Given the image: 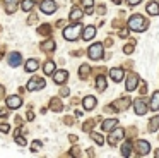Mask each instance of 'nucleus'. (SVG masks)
<instances>
[{
    "mask_svg": "<svg viewBox=\"0 0 159 158\" xmlns=\"http://www.w3.org/2000/svg\"><path fill=\"white\" fill-rule=\"evenodd\" d=\"M145 26H147V22L144 21V17L139 16V14H135V16H132L130 19H128V29L132 31H144Z\"/></svg>",
    "mask_w": 159,
    "mask_h": 158,
    "instance_id": "1",
    "label": "nucleus"
},
{
    "mask_svg": "<svg viewBox=\"0 0 159 158\" xmlns=\"http://www.w3.org/2000/svg\"><path fill=\"white\" fill-rule=\"evenodd\" d=\"M80 31H82V26L80 24H72V26H67L63 29V38L69 41H75L77 38L80 36Z\"/></svg>",
    "mask_w": 159,
    "mask_h": 158,
    "instance_id": "2",
    "label": "nucleus"
},
{
    "mask_svg": "<svg viewBox=\"0 0 159 158\" xmlns=\"http://www.w3.org/2000/svg\"><path fill=\"white\" fill-rule=\"evenodd\" d=\"M89 57L93 58V60H99L101 57H103V45L101 43H94V45H91L89 47Z\"/></svg>",
    "mask_w": 159,
    "mask_h": 158,
    "instance_id": "3",
    "label": "nucleus"
},
{
    "mask_svg": "<svg viewBox=\"0 0 159 158\" xmlns=\"http://www.w3.org/2000/svg\"><path fill=\"white\" fill-rule=\"evenodd\" d=\"M39 9H41V12L43 14H53L57 10V3H55V0H43L41 3H39Z\"/></svg>",
    "mask_w": 159,
    "mask_h": 158,
    "instance_id": "4",
    "label": "nucleus"
},
{
    "mask_svg": "<svg viewBox=\"0 0 159 158\" xmlns=\"http://www.w3.org/2000/svg\"><path fill=\"white\" fill-rule=\"evenodd\" d=\"M41 88H45V79L41 77H33L28 82V91H36V89H41Z\"/></svg>",
    "mask_w": 159,
    "mask_h": 158,
    "instance_id": "5",
    "label": "nucleus"
},
{
    "mask_svg": "<svg viewBox=\"0 0 159 158\" xmlns=\"http://www.w3.org/2000/svg\"><path fill=\"white\" fill-rule=\"evenodd\" d=\"M5 103H7V106H9L11 110H16V108H19V106L22 105V100H21V96L12 95V96H7Z\"/></svg>",
    "mask_w": 159,
    "mask_h": 158,
    "instance_id": "6",
    "label": "nucleus"
},
{
    "mask_svg": "<svg viewBox=\"0 0 159 158\" xmlns=\"http://www.w3.org/2000/svg\"><path fill=\"white\" fill-rule=\"evenodd\" d=\"M123 136H125V131L121 129V127L115 129L113 132H111V136H110V144H111V146H115L120 139H123Z\"/></svg>",
    "mask_w": 159,
    "mask_h": 158,
    "instance_id": "7",
    "label": "nucleus"
},
{
    "mask_svg": "<svg viewBox=\"0 0 159 158\" xmlns=\"http://www.w3.org/2000/svg\"><path fill=\"white\" fill-rule=\"evenodd\" d=\"M67 77H69V72H67V71H57V72H53V81H55L57 84H63V82L67 81Z\"/></svg>",
    "mask_w": 159,
    "mask_h": 158,
    "instance_id": "8",
    "label": "nucleus"
},
{
    "mask_svg": "<svg viewBox=\"0 0 159 158\" xmlns=\"http://www.w3.org/2000/svg\"><path fill=\"white\" fill-rule=\"evenodd\" d=\"M137 84H139V76L137 74H130L128 76V79H127V91H134L135 88H137Z\"/></svg>",
    "mask_w": 159,
    "mask_h": 158,
    "instance_id": "9",
    "label": "nucleus"
},
{
    "mask_svg": "<svg viewBox=\"0 0 159 158\" xmlns=\"http://www.w3.org/2000/svg\"><path fill=\"white\" fill-rule=\"evenodd\" d=\"M134 108H135V113H137V115H144V113H147V105L144 103V100H135Z\"/></svg>",
    "mask_w": 159,
    "mask_h": 158,
    "instance_id": "10",
    "label": "nucleus"
},
{
    "mask_svg": "<svg viewBox=\"0 0 159 158\" xmlns=\"http://www.w3.org/2000/svg\"><path fill=\"white\" fill-rule=\"evenodd\" d=\"M94 36H96V27H94V26H87V27H84V31H82V40H84V41L93 40Z\"/></svg>",
    "mask_w": 159,
    "mask_h": 158,
    "instance_id": "11",
    "label": "nucleus"
},
{
    "mask_svg": "<svg viewBox=\"0 0 159 158\" xmlns=\"http://www.w3.org/2000/svg\"><path fill=\"white\" fill-rule=\"evenodd\" d=\"M137 148H139V153L140 155H147L149 151H151V144H149L147 141H144V139L137 141Z\"/></svg>",
    "mask_w": 159,
    "mask_h": 158,
    "instance_id": "12",
    "label": "nucleus"
},
{
    "mask_svg": "<svg viewBox=\"0 0 159 158\" xmlns=\"http://www.w3.org/2000/svg\"><path fill=\"white\" fill-rule=\"evenodd\" d=\"M24 67H26V72H34V71H38L39 64H38L36 58H29V60L24 64Z\"/></svg>",
    "mask_w": 159,
    "mask_h": 158,
    "instance_id": "13",
    "label": "nucleus"
},
{
    "mask_svg": "<svg viewBox=\"0 0 159 158\" xmlns=\"http://www.w3.org/2000/svg\"><path fill=\"white\" fill-rule=\"evenodd\" d=\"M116 124H118L116 119H108V120H104V122L101 124V129L103 131H113L115 127H116Z\"/></svg>",
    "mask_w": 159,
    "mask_h": 158,
    "instance_id": "14",
    "label": "nucleus"
},
{
    "mask_svg": "<svg viewBox=\"0 0 159 158\" xmlns=\"http://www.w3.org/2000/svg\"><path fill=\"white\" fill-rule=\"evenodd\" d=\"M110 76L115 82H120L123 79V69H111L110 71Z\"/></svg>",
    "mask_w": 159,
    "mask_h": 158,
    "instance_id": "15",
    "label": "nucleus"
},
{
    "mask_svg": "<svg viewBox=\"0 0 159 158\" xmlns=\"http://www.w3.org/2000/svg\"><path fill=\"white\" fill-rule=\"evenodd\" d=\"M82 105L86 110H93L94 106H96V98H94V96H86V98L82 100Z\"/></svg>",
    "mask_w": 159,
    "mask_h": 158,
    "instance_id": "16",
    "label": "nucleus"
},
{
    "mask_svg": "<svg viewBox=\"0 0 159 158\" xmlns=\"http://www.w3.org/2000/svg\"><path fill=\"white\" fill-rule=\"evenodd\" d=\"M82 10L79 9V7H74L72 9V12H70V21H74V22H77V21H80L82 19Z\"/></svg>",
    "mask_w": 159,
    "mask_h": 158,
    "instance_id": "17",
    "label": "nucleus"
},
{
    "mask_svg": "<svg viewBox=\"0 0 159 158\" xmlns=\"http://www.w3.org/2000/svg\"><path fill=\"white\" fill-rule=\"evenodd\" d=\"M147 14H151V16H157V14H159L157 2H149L147 3Z\"/></svg>",
    "mask_w": 159,
    "mask_h": 158,
    "instance_id": "18",
    "label": "nucleus"
},
{
    "mask_svg": "<svg viewBox=\"0 0 159 158\" xmlns=\"http://www.w3.org/2000/svg\"><path fill=\"white\" fill-rule=\"evenodd\" d=\"M9 64H11L12 67H16V65L21 64V53H17V52L11 53V57H9Z\"/></svg>",
    "mask_w": 159,
    "mask_h": 158,
    "instance_id": "19",
    "label": "nucleus"
},
{
    "mask_svg": "<svg viewBox=\"0 0 159 158\" xmlns=\"http://www.w3.org/2000/svg\"><path fill=\"white\" fill-rule=\"evenodd\" d=\"M157 129H159V115H156V117H152L151 122H149V131H151V132H156Z\"/></svg>",
    "mask_w": 159,
    "mask_h": 158,
    "instance_id": "20",
    "label": "nucleus"
},
{
    "mask_svg": "<svg viewBox=\"0 0 159 158\" xmlns=\"http://www.w3.org/2000/svg\"><path fill=\"white\" fill-rule=\"evenodd\" d=\"M159 108V91L154 93V96H152V101H151V110H157Z\"/></svg>",
    "mask_w": 159,
    "mask_h": 158,
    "instance_id": "21",
    "label": "nucleus"
},
{
    "mask_svg": "<svg viewBox=\"0 0 159 158\" xmlns=\"http://www.w3.org/2000/svg\"><path fill=\"white\" fill-rule=\"evenodd\" d=\"M96 88L99 89V91L106 89V79H104V76H99V77L96 79Z\"/></svg>",
    "mask_w": 159,
    "mask_h": 158,
    "instance_id": "22",
    "label": "nucleus"
},
{
    "mask_svg": "<svg viewBox=\"0 0 159 158\" xmlns=\"http://www.w3.org/2000/svg\"><path fill=\"white\" fill-rule=\"evenodd\" d=\"M130 151H132V144H130V141H127L121 146V156H130Z\"/></svg>",
    "mask_w": 159,
    "mask_h": 158,
    "instance_id": "23",
    "label": "nucleus"
},
{
    "mask_svg": "<svg viewBox=\"0 0 159 158\" xmlns=\"http://www.w3.org/2000/svg\"><path fill=\"white\" fill-rule=\"evenodd\" d=\"M55 47H57L55 41H52V40H50V41H45V43L41 45V48H43L45 52H52V50H55Z\"/></svg>",
    "mask_w": 159,
    "mask_h": 158,
    "instance_id": "24",
    "label": "nucleus"
},
{
    "mask_svg": "<svg viewBox=\"0 0 159 158\" xmlns=\"http://www.w3.org/2000/svg\"><path fill=\"white\" fill-rule=\"evenodd\" d=\"M43 71H45V74H53V72H55V64H53V62L52 60H50V62H46V64H45V69H43Z\"/></svg>",
    "mask_w": 159,
    "mask_h": 158,
    "instance_id": "25",
    "label": "nucleus"
},
{
    "mask_svg": "<svg viewBox=\"0 0 159 158\" xmlns=\"http://www.w3.org/2000/svg\"><path fill=\"white\" fill-rule=\"evenodd\" d=\"M91 137H93V139H94V143H96V144H99V146H103V144H104V137L101 136V134L93 132V134H91Z\"/></svg>",
    "mask_w": 159,
    "mask_h": 158,
    "instance_id": "26",
    "label": "nucleus"
},
{
    "mask_svg": "<svg viewBox=\"0 0 159 158\" xmlns=\"http://www.w3.org/2000/svg\"><path fill=\"white\" fill-rule=\"evenodd\" d=\"M33 7H34V2H33V0H24V2H22V10H26V12H29Z\"/></svg>",
    "mask_w": 159,
    "mask_h": 158,
    "instance_id": "27",
    "label": "nucleus"
},
{
    "mask_svg": "<svg viewBox=\"0 0 159 158\" xmlns=\"http://www.w3.org/2000/svg\"><path fill=\"white\" fill-rule=\"evenodd\" d=\"M84 5H86V12L91 14L93 12V7H94V0H82Z\"/></svg>",
    "mask_w": 159,
    "mask_h": 158,
    "instance_id": "28",
    "label": "nucleus"
},
{
    "mask_svg": "<svg viewBox=\"0 0 159 158\" xmlns=\"http://www.w3.org/2000/svg\"><path fill=\"white\" fill-rule=\"evenodd\" d=\"M89 65H82V67H80V71H79V76H80V77H86V76H87V72H89Z\"/></svg>",
    "mask_w": 159,
    "mask_h": 158,
    "instance_id": "29",
    "label": "nucleus"
},
{
    "mask_svg": "<svg viewBox=\"0 0 159 158\" xmlns=\"http://www.w3.org/2000/svg\"><path fill=\"white\" fill-rule=\"evenodd\" d=\"M52 108L55 110V112H60V108H62V106H60L58 100H52Z\"/></svg>",
    "mask_w": 159,
    "mask_h": 158,
    "instance_id": "30",
    "label": "nucleus"
},
{
    "mask_svg": "<svg viewBox=\"0 0 159 158\" xmlns=\"http://www.w3.org/2000/svg\"><path fill=\"white\" fill-rule=\"evenodd\" d=\"M39 148H41V141H34V143H33V146H31V151H33V153H36Z\"/></svg>",
    "mask_w": 159,
    "mask_h": 158,
    "instance_id": "31",
    "label": "nucleus"
},
{
    "mask_svg": "<svg viewBox=\"0 0 159 158\" xmlns=\"http://www.w3.org/2000/svg\"><path fill=\"white\" fill-rule=\"evenodd\" d=\"M38 31H39V33H43V34H48L50 33V26H48V24H43Z\"/></svg>",
    "mask_w": 159,
    "mask_h": 158,
    "instance_id": "32",
    "label": "nucleus"
},
{
    "mask_svg": "<svg viewBox=\"0 0 159 158\" xmlns=\"http://www.w3.org/2000/svg\"><path fill=\"white\" fill-rule=\"evenodd\" d=\"M123 52H125V53H132V52H134V45H125V47H123Z\"/></svg>",
    "mask_w": 159,
    "mask_h": 158,
    "instance_id": "33",
    "label": "nucleus"
},
{
    "mask_svg": "<svg viewBox=\"0 0 159 158\" xmlns=\"http://www.w3.org/2000/svg\"><path fill=\"white\" fill-rule=\"evenodd\" d=\"M0 131H2V132H9L11 127H9V124H0Z\"/></svg>",
    "mask_w": 159,
    "mask_h": 158,
    "instance_id": "34",
    "label": "nucleus"
},
{
    "mask_svg": "<svg viewBox=\"0 0 159 158\" xmlns=\"http://www.w3.org/2000/svg\"><path fill=\"white\" fill-rule=\"evenodd\" d=\"M16 143L21 144V146H24V144H26V139H22L21 136H16Z\"/></svg>",
    "mask_w": 159,
    "mask_h": 158,
    "instance_id": "35",
    "label": "nucleus"
},
{
    "mask_svg": "<svg viewBox=\"0 0 159 158\" xmlns=\"http://www.w3.org/2000/svg\"><path fill=\"white\" fill-rule=\"evenodd\" d=\"M127 2H128V5L134 7V5H137V3H140V0H127Z\"/></svg>",
    "mask_w": 159,
    "mask_h": 158,
    "instance_id": "36",
    "label": "nucleus"
},
{
    "mask_svg": "<svg viewBox=\"0 0 159 158\" xmlns=\"http://www.w3.org/2000/svg\"><path fill=\"white\" fill-rule=\"evenodd\" d=\"M118 34H120L121 38H125V36H127V34H128V29H121V31H120V33H118Z\"/></svg>",
    "mask_w": 159,
    "mask_h": 158,
    "instance_id": "37",
    "label": "nucleus"
},
{
    "mask_svg": "<svg viewBox=\"0 0 159 158\" xmlns=\"http://www.w3.org/2000/svg\"><path fill=\"white\" fill-rule=\"evenodd\" d=\"M26 117H28V120H33V119H34V115H33L31 112H29V113H28V115H26Z\"/></svg>",
    "mask_w": 159,
    "mask_h": 158,
    "instance_id": "38",
    "label": "nucleus"
},
{
    "mask_svg": "<svg viewBox=\"0 0 159 158\" xmlns=\"http://www.w3.org/2000/svg\"><path fill=\"white\" fill-rule=\"evenodd\" d=\"M113 2H115V3H120V2H121V0H113Z\"/></svg>",
    "mask_w": 159,
    "mask_h": 158,
    "instance_id": "39",
    "label": "nucleus"
},
{
    "mask_svg": "<svg viewBox=\"0 0 159 158\" xmlns=\"http://www.w3.org/2000/svg\"><path fill=\"white\" fill-rule=\"evenodd\" d=\"M157 156H159V150H157V151H156V158H157Z\"/></svg>",
    "mask_w": 159,
    "mask_h": 158,
    "instance_id": "40",
    "label": "nucleus"
}]
</instances>
